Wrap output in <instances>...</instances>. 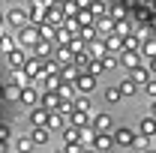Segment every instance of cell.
<instances>
[{
  "mask_svg": "<svg viewBox=\"0 0 156 153\" xmlns=\"http://www.w3.org/2000/svg\"><path fill=\"white\" fill-rule=\"evenodd\" d=\"M45 63H48V60L36 57V54H33V57H27V63L21 66V72L27 75V81H30V84H33V81H42V75H45Z\"/></svg>",
  "mask_w": 156,
  "mask_h": 153,
  "instance_id": "6da1fadb",
  "label": "cell"
},
{
  "mask_svg": "<svg viewBox=\"0 0 156 153\" xmlns=\"http://www.w3.org/2000/svg\"><path fill=\"white\" fill-rule=\"evenodd\" d=\"M18 45L21 48H33L39 39H42V33H39V24H24V27H18Z\"/></svg>",
  "mask_w": 156,
  "mask_h": 153,
  "instance_id": "7a4b0ae2",
  "label": "cell"
},
{
  "mask_svg": "<svg viewBox=\"0 0 156 153\" xmlns=\"http://www.w3.org/2000/svg\"><path fill=\"white\" fill-rule=\"evenodd\" d=\"M96 78L99 75H93V72H90V69H81V75L75 78V87H78V93H93V90H96Z\"/></svg>",
  "mask_w": 156,
  "mask_h": 153,
  "instance_id": "3957f363",
  "label": "cell"
},
{
  "mask_svg": "<svg viewBox=\"0 0 156 153\" xmlns=\"http://www.w3.org/2000/svg\"><path fill=\"white\" fill-rule=\"evenodd\" d=\"M63 21H66V12H63V6H60V3L45 6V18H42V24H54V27H60Z\"/></svg>",
  "mask_w": 156,
  "mask_h": 153,
  "instance_id": "277c9868",
  "label": "cell"
},
{
  "mask_svg": "<svg viewBox=\"0 0 156 153\" xmlns=\"http://www.w3.org/2000/svg\"><path fill=\"white\" fill-rule=\"evenodd\" d=\"M18 102L24 105V108H36L39 102H42V93H39L33 84H27V87L21 90V99H18Z\"/></svg>",
  "mask_w": 156,
  "mask_h": 153,
  "instance_id": "5b68a950",
  "label": "cell"
},
{
  "mask_svg": "<svg viewBox=\"0 0 156 153\" xmlns=\"http://www.w3.org/2000/svg\"><path fill=\"white\" fill-rule=\"evenodd\" d=\"M114 144H117L114 135H108V132H96L90 147H93V150H99V153H108V150H114Z\"/></svg>",
  "mask_w": 156,
  "mask_h": 153,
  "instance_id": "8992f818",
  "label": "cell"
},
{
  "mask_svg": "<svg viewBox=\"0 0 156 153\" xmlns=\"http://www.w3.org/2000/svg\"><path fill=\"white\" fill-rule=\"evenodd\" d=\"M27 120H30V126H48V120H51V111H48V108H42V105H36V108H30Z\"/></svg>",
  "mask_w": 156,
  "mask_h": 153,
  "instance_id": "52a82bcc",
  "label": "cell"
},
{
  "mask_svg": "<svg viewBox=\"0 0 156 153\" xmlns=\"http://www.w3.org/2000/svg\"><path fill=\"white\" fill-rule=\"evenodd\" d=\"M54 48H57V45H54L51 39H39L36 45H33V54L42 57V60H54Z\"/></svg>",
  "mask_w": 156,
  "mask_h": 153,
  "instance_id": "ba28073f",
  "label": "cell"
},
{
  "mask_svg": "<svg viewBox=\"0 0 156 153\" xmlns=\"http://www.w3.org/2000/svg\"><path fill=\"white\" fill-rule=\"evenodd\" d=\"M90 126H93L96 132H111V126H114V117L105 114V111H102V114H93V117H90Z\"/></svg>",
  "mask_w": 156,
  "mask_h": 153,
  "instance_id": "9c48e42d",
  "label": "cell"
},
{
  "mask_svg": "<svg viewBox=\"0 0 156 153\" xmlns=\"http://www.w3.org/2000/svg\"><path fill=\"white\" fill-rule=\"evenodd\" d=\"M144 63V57H141V51H123L120 54V66L126 69V72H132L135 66H141Z\"/></svg>",
  "mask_w": 156,
  "mask_h": 153,
  "instance_id": "30bf717a",
  "label": "cell"
},
{
  "mask_svg": "<svg viewBox=\"0 0 156 153\" xmlns=\"http://www.w3.org/2000/svg\"><path fill=\"white\" fill-rule=\"evenodd\" d=\"M6 24H12V27L18 30V27H24V24H30V15H27L24 9L15 6V9H9V12H6Z\"/></svg>",
  "mask_w": 156,
  "mask_h": 153,
  "instance_id": "8fae6325",
  "label": "cell"
},
{
  "mask_svg": "<svg viewBox=\"0 0 156 153\" xmlns=\"http://www.w3.org/2000/svg\"><path fill=\"white\" fill-rule=\"evenodd\" d=\"M6 63L12 66V69H21L24 63H27V48H12V51H6Z\"/></svg>",
  "mask_w": 156,
  "mask_h": 153,
  "instance_id": "7c38bea8",
  "label": "cell"
},
{
  "mask_svg": "<svg viewBox=\"0 0 156 153\" xmlns=\"http://www.w3.org/2000/svg\"><path fill=\"white\" fill-rule=\"evenodd\" d=\"M27 15H30V24H42V18H45V3L42 0H30L27 3Z\"/></svg>",
  "mask_w": 156,
  "mask_h": 153,
  "instance_id": "4fadbf2b",
  "label": "cell"
},
{
  "mask_svg": "<svg viewBox=\"0 0 156 153\" xmlns=\"http://www.w3.org/2000/svg\"><path fill=\"white\" fill-rule=\"evenodd\" d=\"M60 102H63V96H60L57 90H45L39 105H42V108H48V111H57V108H60Z\"/></svg>",
  "mask_w": 156,
  "mask_h": 153,
  "instance_id": "5bb4252c",
  "label": "cell"
},
{
  "mask_svg": "<svg viewBox=\"0 0 156 153\" xmlns=\"http://www.w3.org/2000/svg\"><path fill=\"white\" fill-rule=\"evenodd\" d=\"M135 138H138V135L132 132L129 126H120V129H114V141H117V144H123V147H132V144H135Z\"/></svg>",
  "mask_w": 156,
  "mask_h": 153,
  "instance_id": "9a60e30c",
  "label": "cell"
},
{
  "mask_svg": "<svg viewBox=\"0 0 156 153\" xmlns=\"http://www.w3.org/2000/svg\"><path fill=\"white\" fill-rule=\"evenodd\" d=\"M102 42H105V51L108 54H123V36L108 33V36H102Z\"/></svg>",
  "mask_w": 156,
  "mask_h": 153,
  "instance_id": "2e32d148",
  "label": "cell"
},
{
  "mask_svg": "<svg viewBox=\"0 0 156 153\" xmlns=\"http://www.w3.org/2000/svg\"><path fill=\"white\" fill-rule=\"evenodd\" d=\"M141 57L144 60H153L156 57V36H150V33H144V39H141Z\"/></svg>",
  "mask_w": 156,
  "mask_h": 153,
  "instance_id": "e0dca14e",
  "label": "cell"
},
{
  "mask_svg": "<svg viewBox=\"0 0 156 153\" xmlns=\"http://www.w3.org/2000/svg\"><path fill=\"white\" fill-rule=\"evenodd\" d=\"M54 60H57L60 66H66V63H75V51H72L69 45H57V48H54Z\"/></svg>",
  "mask_w": 156,
  "mask_h": 153,
  "instance_id": "ac0fdd59",
  "label": "cell"
},
{
  "mask_svg": "<svg viewBox=\"0 0 156 153\" xmlns=\"http://www.w3.org/2000/svg\"><path fill=\"white\" fill-rule=\"evenodd\" d=\"M60 84H63L60 69H54V72H45V75H42V87H45V90H60Z\"/></svg>",
  "mask_w": 156,
  "mask_h": 153,
  "instance_id": "d6986e66",
  "label": "cell"
},
{
  "mask_svg": "<svg viewBox=\"0 0 156 153\" xmlns=\"http://www.w3.org/2000/svg\"><path fill=\"white\" fill-rule=\"evenodd\" d=\"M129 75H132V81H135V84H141V87H144V84H147V81H150V66H147V63H141V66H135V69H132V72H129Z\"/></svg>",
  "mask_w": 156,
  "mask_h": 153,
  "instance_id": "ffe728a7",
  "label": "cell"
},
{
  "mask_svg": "<svg viewBox=\"0 0 156 153\" xmlns=\"http://www.w3.org/2000/svg\"><path fill=\"white\" fill-rule=\"evenodd\" d=\"M138 132L147 135V138H153V135H156V117H153V114L141 117V120H138Z\"/></svg>",
  "mask_w": 156,
  "mask_h": 153,
  "instance_id": "44dd1931",
  "label": "cell"
},
{
  "mask_svg": "<svg viewBox=\"0 0 156 153\" xmlns=\"http://www.w3.org/2000/svg\"><path fill=\"white\" fill-rule=\"evenodd\" d=\"M93 24H96L99 36H108V33H114V24H117V21L111 18V15H102V18H96Z\"/></svg>",
  "mask_w": 156,
  "mask_h": 153,
  "instance_id": "7402d4cb",
  "label": "cell"
},
{
  "mask_svg": "<svg viewBox=\"0 0 156 153\" xmlns=\"http://www.w3.org/2000/svg\"><path fill=\"white\" fill-rule=\"evenodd\" d=\"M78 36L84 39L87 45H90V42H96V39H102V36H99V30H96V24H81V30H78Z\"/></svg>",
  "mask_w": 156,
  "mask_h": 153,
  "instance_id": "603a6c76",
  "label": "cell"
},
{
  "mask_svg": "<svg viewBox=\"0 0 156 153\" xmlns=\"http://www.w3.org/2000/svg\"><path fill=\"white\" fill-rule=\"evenodd\" d=\"M60 132H63V144H75V141H81V129L72 126V123H66Z\"/></svg>",
  "mask_w": 156,
  "mask_h": 153,
  "instance_id": "cb8c5ba5",
  "label": "cell"
},
{
  "mask_svg": "<svg viewBox=\"0 0 156 153\" xmlns=\"http://www.w3.org/2000/svg\"><path fill=\"white\" fill-rule=\"evenodd\" d=\"M93 54H90V48H81V51H75V66L78 69H90V63H93Z\"/></svg>",
  "mask_w": 156,
  "mask_h": 153,
  "instance_id": "d4e9b609",
  "label": "cell"
},
{
  "mask_svg": "<svg viewBox=\"0 0 156 153\" xmlns=\"http://www.w3.org/2000/svg\"><path fill=\"white\" fill-rule=\"evenodd\" d=\"M21 90H24V84L12 78V81H9V84L3 87V96H6V99H21Z\"/></svg>",
  "mask_w": 156,
  "mask_h": 153,
  "instance_id": "484cf974",
  "label": "cell"
},
{
  "mask_svg": "<svg viewBox=\"0 0 156 153\" xmlns=\"http://www.w3.org/2000/svg\"><path fill=\"white\" fill-rule=\"evenodd\" d=\"M90 117L93 114H87V111H72V114H69V123L78 126V129H84V126H90Z\"/></svg>",
  "mask_w": 156,
  "mask_h": 153,
  "instance_id": "4316f807",
  "label": "cell"
},
{
  "mask_svg": "<svg viewBox=\"0 0 156 153\" xmlns=\"http://www.w3.org/2000/svg\"><path fill=\"white\" fill-rule=\"evenodd\" d=\"M30 138H33L36 144H48V141H51V129H48V126H33Z\"/></svg>",
  "mask_w": 156,
  "mask_h": 153,
  "instance_id": "83f0119b",
  "label": "cell"
},
{
  "mask_svg": "<svg viewBox=\"0 0 156 153\" xmlns=\"http://www.w3.org/2000/svg\"><path fill=\"white\" fill-rule=\"evenodd\" d=\"M60 75H63V81H69V84H75V78L81 75V69H78L75 63H66V66H60Z\"/></svg>",
  "mask_w": 156,
  "mask_h": 153,
  "instance_id": "f1b7e54d",
  "label": "cell"
},
{
  "mask_svg": "<svg viewBox=\"0 0 156 153\" xmlns=\"http://www.w3.org/2000/svg\"><path fill=\"white\" fill-rule=\"evenodd\" d=\"M72 36H75V33H72L69 27H63V24H60L57 30H54V45H66V42H72Z\"/></svg>",
  "mask_w": 156,
  "mask_h": 153,
  "instance_id": "f546056e",
  "label": "cell"
},
{
  "mask_svg": "<svg viewBox=\"0 0 156 153\" xmlns=\"http://www.w3.org/2000/svg\"><path fill=\"white\" fill-rule=\"evenodd\" d=\"M99 63H102V72H111V69L120 66V54H102Z\"/></svg>",
  "mask_w": 156,
  "mask_h": 153,
  "instance_id": "4dcf8cb0",
  "label": "cell"
},
{
  "mask_svg": "<svg viewBox=\"0 0 156 153\" xmlns=\"http://www.w3.org/2000/svg\"><path fill=\"white\" fill-rule=\"evenodd\" d=\"M141 39H144V36H138V33L123 36V51H138V48H141Z\"/></svg>",
  "mask_w": 156,
  "mask_h": 153,
  "instance_id": "1f68e13d",
  "label": "cell"
},
{
  "mask_svg": "<svg viewBox=\"0 0 156 153\" xmlns=\"http://www.w3.org/2000/svg\"><path fill=\"white\" fill-rule=\"evenodd\" d=\"M102 99H105V102H108V105H117V102H120V99H123V93H120V87H105V93H102Z\"/></svg>",
  "mask_w": 156,
  "mask_h": 153,
  "instance_id": "d6a6232c",
  "label": "cell"
},
{
  "mask_svg": "<svg viewBox=\"0 0 156 153\" xmlns=\"http://www.w3.org/2000/svg\"><path fill=\"white\" fill-rule=\"evenodd\" d=\"M117 87H120V93H123V96H132L138 87H141V84H135V81H132V75H126L120 84H117Z\"/></svg>",
  "mask_w": 156,
  "mask_h": 153,
  "instance_id": "836d02e7",
  "label": "cell"
},
{
  "mask_svg": "<svg viewBox=\"0 0 156 153\" xmlns=\"http://www.w3.org/2000/svg\"><path fill=\"white\" fill-rule=\"evenodd\" d=\"M33 147H36V141H33L30 135H21L18 141H15V150H18V153H30Z\"/></svg>",
  "mask_w": 156,
  "mask_h": 153,
  "instance_id": "e575fe53",
  "label": "cell"
},
{
  "mask_svg": "<svg viewBox=\"0 0 156 153\" xmlns=\"http://www.w3.org/2000/svg\"><path fill=\"white\" fill-rule=\"evenodd\" d=\"M114 33H117V36H129V33H135V24L123 18V21H117V24H114Z\"/></svg>",
  "mask_w": 156,
  "mask_h": 153,
  "instance_id": "d590c367",
  "label": "cell"
},
{
  "mask_svg": "<svg viewBox=\"0 0 156 153\" xmlns=\"http://www.w3.org/2000/svg\"><path fill=\"white\" fill-rule=\"evenodd\" d=\"M12 48H18V39H12L9 33H0V51L6 54V51H12Z\"/></svg>",
  "mask_w": 156,
  "mask_h": 153,
  "instance_id": "8d00e7d4",
  "label": "cell"
},
{
  "mask_svg": "<svg viewBox=\"0 0 156 153\" xmlns=\"http://www.w3.org/2000/svg\"><path fill=\"white\" fill-rule=\"evenodd\" d=\"M108 15H111L114 21H123V18H126V3H111Z\"/></svg>",
  "mask_w": 156,
  "mask_h": 153,
  "instance_id": "74e56055",
  "label": "cell"
},
{
  "mask_svg": "<svg viewBox=\"0 0 156 153\" xmlns=\"http://www.w3.org/2000/svg\"><path fill=\"white\" fill-rule=\"evenodd\" d=\"M57 93L63 96V99H75V96H78V87H75V84H69V81H63Z\"/></svg>",
  "mask_w": 156,
  "mask_h": 153,
  "instance_id": "f35d334b",
  "label": "cell"
},
{
  "mask_svg": "<svg viewBox=\"0 0 156 153\" xmlns=\"http://www.w3.org/2000/svg\"><path fill=\"white\" fill-rule=\"evenodd\" d=\"M72 102H75V111H87V114H90V96L78 93L75 99H72Z\"/></svg>",
  "mask_w": 156,
  "mask_h": 153,
  "instance_id": "ab89813d",
  "label": "cell"
},
{
  "mask_svg": "<svg viewBox=\"0 0 156 153\" xmlns=\"http://www.w3.org/2000/svg\"><path fill=\"white\" fill-rule=\"evenodd\" d=\"M75 18H78V24H93V21H96V15H93V9H81Z\"/></svg>",
  "mask_w": 156,
  "mask_h": 153,
  "instance_id": "60d3db41",
  "label": "cell"
},
{
  "mask_svg": "<svg viewBox=\"0 0 156 153\" xmlns=\"http://www.w3.org/2000/svg\"><path fill=\"white\" fill-rule=\"evenodd\" d=\"M54 30H57L54 24H39V33H42V39H51V42H54Z\"/></svg>",
  "mask_w": 156,
  "mask_h": 153,
  "instance_id": "b9f144b4",
  "label": "cell"
},
{
  "mask_svg": "<svg viewBox=\"0 0 156 153\" xmlns=\"http://www.w3.org/2000/svg\"><path fill=\"white\" fill-rule=\"evenodd\" d=\"M63 12H66V15H78V12H81L78 0H66V3H63Z\"/></svg>",
  "mask_w": 156,
  "mask_h": 153,
  "instance_id": "7bdbcfd3",
  "label": "cell"
},
{
  "mask_svg": "<svg viewBox=\"0 0 156 153\" xmlns=\"http://www.w3.org/2000/svg\"><path fill=\"white\" fill-rule=\"evenodd\" d=\"M144 90H147V96H153V99H156V78H150V81L144 84Z\"/></svg>",
  "mask_w": 156,
  "mask_h": 153,
  "instance_id": "ee69618b",
  "label": "cell"
},
{
  "mask_svg": "<svg viewBox=\"0 0 156 153\" xmlns=\"http://www.w3.org/2000/svg\"><path fill=\"white\" fill-rule=\"evenodd\" d=\"M135 21H147V24H150V9H147V12L138 9V12H135Z\"/></svg>",
  "mask_w": 156,
  "mask_h": 153,
  "instance_id": "f6af8a7d",
  "label": "cell"
},
{
  "mask_svg": "<svg viewBox=\"0 0 156 153\" xmlns=\"http://www.w3.org/2000/svg\"><path fill=\"white\" fill-rule=\"evenodd\" d=\"M9 141V126H0V144H6Z\"/></svg>",
  "mask_w": 156,
  "mask_h": 153,
  "instance_id": "bcb514c9",
  "label": "cell"
},
{
  "mask_svg": "<svg viewBox=\"0 0 156 153\" xmlns=\"http://www.w3.org/2000/svg\"><path fill=\"white\" fill-rule=\"evenodd\" d=\"M147 66H150V75L156 78V57H153V60H147Z\"/></svg>",
  "mask_w": 156,
  "mask_h": 153,
  "instance_id": "7dc6e473",
  "label": "cell"
},
{
  "mask_svg": "<svg viewBox=\"0 0 156 153\" xmlns=\"http://www.w3.org/2000/svg\"><path fill=\"white\" fill-rule=\"evenodd\" d=\"M3 24H6V12H0V27H3Z\"/></svg>",
  "mask_w": 156,
  "mask_h": 153,
  "instance_id": "c3c4849f",
  "label": "cell"
},
{
  "mask_svg": "<svg viewBox=\"0 0 156 153\" xmlns=\"http://www.w3.org/2000/svg\"><path fill=\"white\" fill-rule=\"evenodd\" d=\"M141 3H144V6H153V3H156V0H141Z\"/></svg>",
  "mask_w": 156,
  "mask_h": 153,
  "instance_id": "681fc988",
  "label": "cell"
},
{
  "mask_svg": "<svg viewBox=\"0 0 156 153\" xmlns=\"http://www.w3.org/2000/svg\"><path fill=\"white\" fill-rule=\"evenodd\" d=\"M84 153H99V150H93V147H84Z\"/></svg>",
  "mask_w": 156,
  "mask_h": 153,
  "instance_id": "f907efd6",
  "label": "cell"
},
{
  "mask_svg": "<svg viewBox=\"0 0 156 153\" xmlns=\"http://www.w3.org/2000/svg\"><path fill=\"white\" fill-rule=\"evenodd\" d=\"M150 114H153V117H156V99H153V108H150Z\"/></svg>",
  "mask_w": 156,
  "mask_h": 153,
  "instance_id": "816d5d0a",
  "label": "cell"
},
{
  "mask_svg": "<svg viewBox=\"0 0 156 153\" xmlns=\"http://www.w3.org/2000/svg\"><path fill=\"white\" fill-rule=\"evenodd\" d=\"M141 153H156V150H150V147H147V150H141Z\"/></svg>",
  "mask_w": 156,
  "mask_h": 153,
  "instance_id": "f5cc1de1",
  "label": "cell"
},
{
  "mask_svg": "<svg viewBox=\"0 0 156 153\" xmlns=\"http://www.w3.org/2000/svg\"><path fill=\"white\" fill-rule=\"evenodd\" d=\"M108 153H117V150H108Z\"/></svg>",
  "mask_w": 156,
  "mask_h": 153,
  "instance_id": "db71d44e",
  "label": "cell"
}]
</instances>
